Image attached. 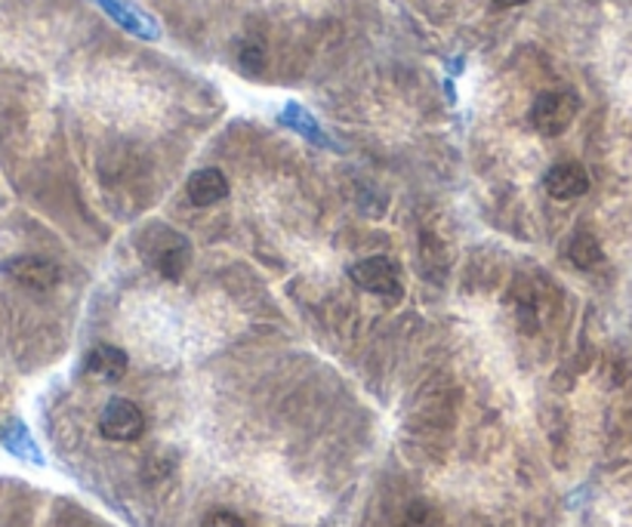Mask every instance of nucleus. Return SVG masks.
Masks as SVG:
<instances>
[{
  "label": "nucleus",
  "mask_w": 632,
  "mask_h": 527,
  "mask_svg": "<svg viewBox=\"0 0 632 527\" xmlns=\"http://www.w3.org/2000/svg\"><path fill=\"white\" fill-rule=\"evenodd\" d=\"M142 257L149 259L154 269L161 271L167 281H180L182 275L192 266V244L182 238L180 232L167 226H151L142 238Z\"/></svg>",
  "instance_id": "nucleus-1"
},
{
  "label": "nucleus",
  "mask_w": 632,
  "mask_h": 527,
  "mask_svg": "<svg viewBox=\"0 0 632 527\" xmlns=\"http://www.w3.org/2000/svg\"><path fill=\"white\" fill-rule=\"evenodd\" d=\"M580 111V103L577 96L568 90H546L534 99L531 106V127L543 136H561L577 118Z\"/></svg>",
  "instance_id": "nucleus-2"
},
{
  "label": "nucleus",
  "mask_w": 632,
  "mask_h": 527,
  "mask_svg": "<svg viewBox=\"0 0 632 527\" xmlns=\"http://www.w3.org/2000/svg\"><path fill=\"white\" fill-rule=\"evenodd\" d=\"M99 432H103V438L118 441V444L139 441L146 432V413L130 398H111L99 413Z\"/></svg>",
  "instance_id": "nucleus-3"
},
{
  "label": "nucleus",
  "mask_w": 632,
  "mask_h": 527,
  "mask_svg": "<svg viewBox=\"0 0 632 527\" xmlns=\"http://www.w3.org/2000/svg\"><path fill=\"white\" fill-rule=\"evenodd\" d=\"M0 271L7 278H13L15 284L29 287V290H53L62 281V271L53 259L31 257V254L0 262Z\"/></svg>",
  "instance_id": "nucleus-4"
},
{
  "label": "nucleus",
  "mask_w": 632,
  "mask_h": 527,
  "mask_svg": "<svg viewBox=\"0 0 632 527\" xmlns=\"http://www.w3.org/2000/svg\"><path fill=\"white\" fill-rule=\"evenodd\" d=\"M349 278L362 287V290L377 293V297H392V293H398V269H395L392 259L386 257H371L362 259V262H355V266L349 269Z\"/></svg>",
  "instance_id": "nucleus-5"
},
{
  "label": "nucleus",
  "mask_w": 632,
  "mask_h": 527,
  "mask_svg": "<svg viewBox=\"0 0 632 527\" xmlns=\"http://www.w3.org/2000/svg\"><path fill=\"white\" fill-rule=\"evenodd\" d=\"M111 22H118L124 31H130L133 37H142V41H158L161 37V25L158 19L149 15L146 10H139L130 0H96Z\"/></svg>",
  "instance_id": "nucleus-6"
},
{
  "label": "nucleus",
  "mask_w": 632,
  "mask_h": 527,
  "mask_svg": "<svg viewBox=\"0 0 632 527\" xmlns=\"http://www.w3.org/2000/svg\"><path fill=\"white\" fill-rule=\"evenodd\" d=\"M278 123L287 127V130H293L297 136H302L306 142H312L318 149L340 151V146H336L331 136H328V130L318 123L315 115L306 106H300V103H287V106L281 108V115H278Z\"/></svg>",
  "instance_id": "nucleus-7"
},
{
  "label": "nucleus",
  "mask_w": 632,
  "mask_h": 527,
  "mask_svg": "<svg viewBox=\"0 0 632 527\" xmlns=\"http://www.w3.org/2000/svg\"><path fill=\"white\" fill-rule=\"evenodd\" d=\"M543 185L556 201H574V197H583L589 192V173L580 164L565 161L543 176Z\"/></svg>",
  "instance_id": "nucleus-8"
},
{
  "label": "nucleus",
  "mask_w": 632,
  "mask_h": 527,
  "mask_svg": "<svg viewBox=\"0 0 632 527\" xmlns=\"http://www.w3.org/2000/svg\"><path fill=\"white\" fill-rule=\"evenodd\" d=\"M127 367H130L127 352L118 346H111V343H99V346H93L90 352H87V362H84L87 377L103 379V383H115V379H121L124 374H127Z\"/></svg>",
  "instance_id": "nucleus-9"
},
{
  "label": "nucleus",
  "mask_w": 632,
  "mask_h": 527,
  "mask_svg": "<svg viewBox=\"0 0 632 527\" xmlns=\"http://www.w3.org/2000/svg\"><path fill=\"white\" fill-rule=\"evenodd\" d=\"M185 192H189V201L195 207H213V204H219V201L228 197L226 173L219 166H204V170H197V173L189 176V189Z\"/></svg>",
  "instance_id": "nucleus-10"
},
{
  "label": "nucleus",
  "mask_w": 632,
  "mask_h": 527,
  "mask_svg": "<svg viewBox=\"0 0 632 527\" xmlns=\"http://www.w3.org/2000/svg\"><path fill=\"white\" fill-rule=\"evenodd\" d=\"M568 257L577 269H596L599 262L604 259L602 244L596 235H589V232H577L568 244Z\"/></svg>",
  "instance_id": "nucleus-11"
},
{
  "label": "nucleus",
  "mask_w": 632,
  "mask_h": 527,
  "mask_svg": "<svg viewBox=\"0 0 632 527\" xmlns=\"http://www.w3.org/2000/svg\"><path fill=\"white\" fill-rule=\"evenodd\" d=\"M398 527H441V513L429 499H414L401 515V525Z\"/></svg>",
  "instance_id": "nucleus-12"
},
{
  "label": "nucleus",
  "mask_w": 632,
  "mask_h": 527,
  "mask_svg": "<svg viewBox=\"0 0 632 527\" xmlns=\"http://www.w3.org/2000/svg\"><path fill=\"white\" fill-rule=\"evenodd\" d=\"M238 65H242L244 75L256 77L259 72H263V65H266V53H263V46L259 44H247L242 46V53H238Z\"/></svg>",
  "instance_id": "nucleus-13"
},
{
  "label": "nucleus",
  "mask_w": 632,
  "mask_h": 527,
  "mask_svg": "<svg viewBox=\"0 0 632 527\" xmlns=\"http://www.w3.org/2000/svg\"><path fill=\"white\" fill-rule=\"evenodd\" d=\"M201 527H247V525H244L242 515L228 513V509H213V513L204 515Z\"/></svg>",
  "instance_id": "nucleus-14"
},
{
  "label": "nucleus",
  "mask_w": 632,
  "mask_h": 527,
  "mask_svg": "<svg viewBox=\"0 0 632 527\" xmlns=\"http://www.w3.org/2000/svg\"><path fill=\"white\" fill-rule=\"evenodd\" d=\"M497 7H503V10H510V7H522V3H527V0H494Z\"/></svg>",
  "instance_id": "nucleus-15"
},
{
  "label": "nucleus",
  "mask_w": 632,
  "mask_h": 527,
  "mask_svg": "<svg viewBox=\"0 0 632 527\" xmlns=\"http://www.w3.org/2000/svg\"><path fill=\"white\" fill-rule=\"evenodd\" d=\"M444 93H448V99H451V103H457V93H453V80H451V77L444 80Z\"/></svg>",
  "instance_id": "nucleus-16"
}]
</instances>
